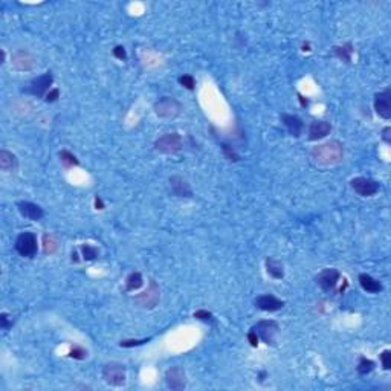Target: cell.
<instances>
[{
    "instance_id": "obj_1",
    "label": "cell",
    "mask_w": 391,
    "mask_h": 391,
    "mask_svg": "<svg viewBox=\"0 0 391 391\" xmlns=\"http://www.w3.org/2000/svg\"><path fill=\"white\" fill-rule=\"evenodd\" d=\"M310 156L319 165H335L344 157V147L339 141H327L313 147Z\"/></svg>"
},
{
    "instance_id": "obj_2",
    "label": "cell",
    "mask_w": 391,
    "mask_h": 391,
    "mask_svg": "<svg viewBox=\"0 0 391 391\" xmlns=\"http://www.w3.org/2000/svg\"><path fill=\"white\" fill-rule=\"evenodd\" d=\"M153 110L155 113L157 115L159 118H176L180 115L182 112V106H180V102L175 98H171V97H162V98H159L155 104H153Z\"/></svg>"
},
{
    "instance_id": "obj_3",
    "label": "cell",
    "mask_w": 391,
    "mask_h": 391,
    "mask_svg": "<svg viewBox=\"0 0 391 391\" xmlns=\"http://www.w3.org/2000/svg\"><path fill=\"white\" fill-rule=\"evenodd\" d=\"M125 369L122 364L118 362H110L106 364L102 369V379L104 382L110 387H122L125 384Z\"/></svg>"
},
{
    "instance_id": "obj_4",
    "label": "cell",
    "mask_w": 391,
    "mask_h": 391,
    "mask_svg": "<svg viewBox=\"0 0 391 391\" xmlns=\"http://www.w3.org/2000/svg\"><path fill=\"white\" fill-rule=\"evenodd\" d=\"M39 243H37V237L34 233H21L17 240H16V251L21 257H28L32 258L37 254Z\"/></svg>"
},
{
    "instance_id": "obj_5",
    "label": "cell",
    "mask_w": 391,
    "mask_h": 391,
    "mask_svg": "<svg viewBox=\"0 0 391 391\" xmlns=\"http://www.w3.org/2000/svg\"><path fill=\"white\" fill-rule=\"evenodd\" d=\"M155 148L159 153L173 155L182 148V137L179 133H165L155 142Z\"/></svg>"
},
{
    "instance_id": "obj_6",
    "label": "cell",
    "mask_w": 391,
    "mask_h": 391,
    "mask_svg": "<svg viewBox=\"0 0 391 391\" xmlns=\"http://www.w3.org/2000/svg\"><path fill=\"white\" fill-rule=\"evenodd\" d=\"M159 298H160L159 286L156 284L155 280H150V284H148L147 291L135 296V303L142 309H153L157 306Z\"/></svg>"
},
{
    "instance_id": "obj_7",
    "label": "cell",
    "mask_w": 391,
    "mask_h": 391,
    "mask_svg": "<svg viewBox=\"0 0 391 391\" xmlns=\"http://www.w3.org/2000/svg\"><path fill=\"white\" fill-rule=\"evenodd\" d=\"M52 83H54L52 74L46 72V74H43V75H40L37 78H34L32 81L29 83V87L26 89V92H28V94H32V95L39 97V98L46 97V95H48L46 92H49Z\"/></svg>"
},
{
    "instance_id": "obj_8",
    "label": "cell",
    "mask_w": 391,
    "mask_h": 391,
    "mask_svg": "<svg viewBox=\"0 0 391 391\" xmlns=\"http://www.w3.org/2000/svg\"><path fill=\"white\" fill-rule=\"evenodd\" d=\"M350 185L362 197H371L379 191V183L370 177H354Z\"/></svg>"
},
{
    "instance_id": "obj_9",
    "label": "cell",
    "mask_w": 391,
    "mask_h": 391,
    "mask_svg": "<svg viewBox=\"0 0 391 391\" xmlns=\"http://www.w3.org/2000/svg\"><path fill=\"white\" fill-rule=\"evenodd\" d=\"M252 330L257 333L258 338L263 339V342H266L269 346V344L275 342V336H277L280 327L275 321H260L257 326L252 327Z\"/></svg>"
},
{
    "instance_id": "obj_10",
    "label": "cell",
    "mask_w": 391,
    "mask_h": 391,
    "mask_svg": "<svg viewBox=\"0 0 391 391\" xmlns=\"http://www.w3.org/2000/svg\"><path fill=\"white\" fill-rule=\"evenodd\" d=\"M165 382L170 390L182 391L187 387V374L182 367H171L165 373Z\"/></svg>"
},
{
    "instance_id": "obj_11",
    "label": "cell",
    "mask_w": 391,
    "mask_h": 391,
    "mask_svg": "<svg viewBox=\"0 0 391 391\" xmlns=\"http://www.w3.org/2000/svg\"><path fill=\"white\" fill-rule=\"evenodd\" d=\"M374 110L381 118L390 119L391 118V92L385 89L374 95Z\"/></svg>"
},
{
    "instance_id": "obj_12",
    "label": "cell",
    "mask_w": 391,
    "mask_h": 391,
    "mask_svg": "<svg viewBox=\"0 0 391 391\" xmlns=\"http://www.w3.org/2000/svg\"><path fill=\"white\" fill-rule=\"evenodd\" d=\"M339 277H341V275H339V272L336 269L329 268V269H324L323 272L318 275V277H316V283L319 284L321 289L329 292L332 289H335V286L339 281Z\"/></svg>"
},
{
    "instance_id": "obj_13",
    "label": "cell",
    "mask_w": 391,
    "mask_h": 391,
    "mask_svg": "<svg viewBox=\"0 0 391 391\" xmlns=\"http://www.w3.org/2000/svg\"><path fill=\"white\" fill-rule=\"evenodd\" d=\"M17 208H19V211H20V214L23 217H26V218L34 220V222L41 220V218L44 217V211H43L41 206L32 203V202H19Z\"/></svg>"
},
{
    "instance_id": "obj_14",
    "label": "cell",
    "mask_w": 391,
    "mask_h": 391,
    "mask_svg": "<svg viewBox=\"0 0 391 391\" xmlns=\"http://www.w3.org/2000/svg\"><path fill=\"white\" fill-rule=\"evenodd\" d=\"M255 306L260 309V310H264V312H277L280 310L284 303L281 300H278L277 296L274 295H260L255 298Z\"/></svg>"
},
{
    "instance_id": "obj_15",
    "label": "cell",
    "mask_w": 391,
    "mask_h": 391,
    "mask_svg": "<svg viewBox=\"0 0 391 391\" xmlns=\"http://www.w3.org/2000/svg\"><path fill=\"white\" fill-rule=\"evenodd\" d=\"M13 67L17 71H31L36 64V59L28 51H19L13 55Z\"/></svg>"
},
{
    "instance_id": "obj_16",
    "label": "cell",
    "mask_w": 391,
    "mask_h": 391,
    "mask_svg": "<svg viewBox=\"0 0 391 391\" xmlns=\"http://www.w3.org/2000/svg\"><path fill=\"white\" fill-rule=\"evenodd\" d=\"M170 187H171L173 194L177 196V197H191L193 196L190 183L180 176H171L170 177Z\"/></svg>"
},
{
    "instance_id": "obj_17",
    "label": "cell",
    "mask_w": 391,
    "mask_h": 391,
    "mask_svg": "<svg viewBox=\"0 0 391 391\" xmlns=\"http://www.w3.org/2000/svg\"><path fill=\"white\" fill-rule=\"evenodd\" d=\"M332 132V125L327 121H313L309 127V139L318 141Z\"/></svg>"
},
{
    "instance_id": "obj_18",
    "label": "cell",
    "mask_w": 391,
    "mask_h": 391,
    "mask_svg": "<svg viewBox=\"0 0 391 391\" xmlns=\"http://www.w3.org/2000/svg\"><path fill=\"white\" fill-rule=\"evenodd\" d=\"M281 121H283V124L286 125V129L289 130V133L292 136L298 137V136L301 135V132L304 129V124H303L301 118L295 117V115H286V113H283L281 115Z\"/></svg>"
},
{
    "instance_id": "obj_19",
    "label": "cell",
    "mask_w": 391,
    "mask_h": 391,
    "mask_svg": "<svg viewBox=\"0 0 391 391\" xmlns=\"http://www.w3.org/2000/svg\"><path fill=\"white\" fill-rule=\"evenodd\" d=\"M359 283L362 286V289L367 291V292H370V293H379L384 289L381 283H379L377 280H374L371 275H367V274H361L359 275Z\"/></svg>"
},
{
    "instance_id": "obj_20",
    "label": "cell",
    "mask_w": 391,
    "mask_h": 391,
    "mask_svg": "<svg viewBox=\"0 0 391 391\" xmlns=\"http://www.w3.org/2000/svg\"><path fill=\"white\" fill-rule=\"evenodd\" d=\"M266 271H268V274L271 275V277L275 278V280H281L284 277L283 264L278 260H275V258H268L266 260Z\"/></svg>"
},
{
    "instance_id": "obj_21",
    "label": "cell",
    "mask_w": 391,
    "mask_h": 391,
    "mask_svg": "<svg viewBox=\"0 0 391 391\" xmlns=\"http://www.w3.org/2000/svg\"><path fill=\"white\" fill-rule=\"evenodd\" d=\"M17 167V157L11 152L2 150L0 152V168L3 171H11Z\"/></svg>"
},
{
    "instance_id": "obj_22",
    "label": "cell",
    "mask_w": 391,
    "mask_h": 391,
    "mask_svg": "<svg viewBox=\"0 0 391 391\" xmlns=\"http://www.w3.org/2000/svg\"><path fill=\"white\" fill-rule=\"evenodd\" d=\"M142 284H144V280H142L141 272H132L127 277V280H125V289L129 292H133L139 289V287H142Z\"/></svg>"
},
{
    "instance_id": "obj_23",
    "label": "cell",
    "mask_w": 391,
    "mask_h": 391,
    "mask_svg": "<svg viewBox=\"0 0 391 391\" xmlns=\"http://www.w3.org/2000/svg\"><path fill=\"white\" fill-rule=\"evenodd\" d=\"M352 52H353V46L350 43L344 44V46H335L333 48V54H335L339 60L350 63L352 61Z\"/></svg>"
},
{
    "instance_id": "obj_24",
    "label": "cell",
    "mask_w": 391,
    "mask_h": 391,
    "mask_svg": "<svg viewBox=\"0 0 391 391\" xmlns=\"http://www.w3.org/2000/svg\"><path fill=\"white\" fill-rule=\"evenodd\" d=\"M59 249V240H57L52 234H44L43 235V251L44 254H54Z\"/></svg>"
},
{
    "instance_id": "obj_25",
    "label": "cell",
    "mask_w": 391,
    "mask_h": 391,
    "mask_svg": "<svg viewBox=\"0 0 391 391\" xmlns=\"http://www.w3.org/2000/svg\"><path fill=\"white\" fill-rule=\"evenodd\" d=\"M60 159H61V162H63L64 167H77V165H79V160L67 150H61L60 152Z\"/></svg>"
},
{
    "instance_id": "obj_26",
    "label": "cell",
    "mask_w": 391,
    "mask_h": 391,
    "mask_svg": "<svg viewBox=\"0 0 391 391\" xmlns=\"http://www.w3.org/2000/svg\"><path fill=\"white\" fill-rule=\"evenodd\" d=\"M79 251H81V255L86 261H92V260H95L98 257V249L95 246H90V245H81V248H79Z\"/></svg>"
},
{
    "instance_id": "obj_27",
    "label": "cell",
    "mask_w": 391,
    "mask_h": 391,
    "mask_svg": "<svg viewBox=\"0 0 391 391\" xmlns=\"http://www.w3.org/2000/svg\"><path fill=\"white\" fill-rule=\"evenodd\" d=\"M374 369V362L371 359H367V358H362L359 359V364H358V373L359 374H369L371 373Z\"/></svg>"
},
{
    "instance_id": "obj_28",
    "label": "cell",
    "mask_w": 391,
    "mask_h": 391,
    "mask_svg": "<svg viewBox=\"0 0 391 391\" xmlns=\"http://www.w3.org/2000/svg\"><path fill=\"white\" fill-rule=\"evenodd\" d=\"M222 150L225 153V156L228 157V160H231V162H237L238 160V155L235 153V150L228 144H222Z\"/></svg>"
},
{
    "instance_id": "obj_29",
    "label": "cell",
    "mask_w": 391,
    "mask_h": 391,
    "mask_svg": "<svg viewBox=\"0 0 391 391\" xmlns=\"http://www.w3.org/2000/svg\"><path fill=\"white\" fill-rule=\"evenodd\" d=\"M179 83H180V86H183V87L188 89V90H194V87H196V81H194V78L191 75H183V77H180L179 78Z\"/></svg>"
},
{
    "instance_id": "obj_30",
    "label": "cell",
    "mask_w": 391,
    "mask_h": 391,
    "mask_svg": "<svg viewBox=\"0 0 391 391\" xmlns=\"http://www.w3.org/2000/svg\"><path fill=\"white\" fill-rule=\"evenodd\" d=\"M194 318L196 319H200V321H205V323H210V321L214 319L213 313L208 312V310H197V312H194Z\"/></svg>"
},
{
    "instance_id": "obj_31",
    "label": "cell",
    "mask_w": 391,
    "mask_h": 391,
    "mask_svg": "<svg viewBox=\"0 0 391 391\" xmlns=\"http://www.w3.org/2000/svg\"><path fill=\"white\" fill-rule=\"evenodd\" d=\"M69 356H71V358H74V359H84L86 356H87V352H86L83 347L75 346V347L71 350V353H69Z\"/></svg>"
},
{
    "instance_id": "obj_32",
    "label": "cell",
    "mask_w": 391,
    "mask_h": 391,
    "mask_svg": "<svg viewBox=\"0 0 391 391\" xmlns=\"http://www.w3.org/2000/svg\"><path fill=\"white\" fill-rule=\"evenodd\" d=\"M150 339H125V341H121L119 346L121 347H137V346H142V344L148 342Z\"/></svg>"
},
{
    "instance_id": "obj_33",
    "label": "cell",
    "mask_w": 391,
    "mask_h": 391,
    "mask_svg": "<svg viewBox=\"0 0 391 391\" xmlns=\"http://www.w3.org/2000/svg\"><path fill=\"white\" fill-rule=\"evenodd\" d=\"M381 362L384 370H390L391 369V352L390 350H384L381 354Z\"/></svg>"
},
{
    "instance_id": "obj_34",
    "label": "cell",
    "mask_w": 391,
    "mask_h": 391,
    "mask_svg": "<svg viewBox=\"0 0 391 391\" xmlns=\"http://www.w3.org/2000/svg\"><path fill=\"white\" fill-rule=\"evenodd\" d=\"M113 55L117 57L118 60H127V52H125L124 46H117V48L113 49Z\"/></svg>"
},
{
    "instance_id": "obj_35",
    "label": "cell",
    "mask_w": 391,
    "mask_h": 391,
    "mask_svg": "<svg viewBox=\"0 0 391 391\" xmlns=\"http://www.w3.org/2000/svg\"><path fill=\"white\" fill-rule=\"evenodd\" d=\"M59 97H60V90L59 89H52V90L48 92V95L44 97V99H46V102H54V101L59 99Z\"/></svg>"
},
{
    "instance_id": "obj_36",
    "label": "cell",
    "mask_w": 391,
    "mask_h": 391,
    "mask_svg": "<svg viewBox=\"0 0 391 391\" xmlns=\"http://www.w3.org/2000/svg\"><path fill=\"white\" fill-rule=\"evenodd\" d=\"M248 341L251 342V346H252V347H257V346H258V335H257V333H255L254 330H251V332L248 333Z\"/></svg>"
},
{
    "instance_id": "obj_37",
    "label": "cell",
    "mask_w": 391,
    "mask_h": 391,
    "mask_svg": "<svg viewBox=\"0 0 391 391\" xmlns=\"http://www.w3.org/2000/svg\"><path fill=\"white\" fill-rule=\"evenodd\" d=\"M390 132H391V129H390V127H385V129L382 130V139H384L387 144H390V142H391V139H390Z\"/></svg>"
},
{
    "instance_id": "obj_38",
    "label": "cell",
    "mask_w": 391,
    "mask_h": 391,
    "mask_svg": "<svg viewBox=\"0 0 391 391\" xmlns=\"http://www.w3.org/2000/svg\"><path fill=\"white\" fill-rule=\"evenodd\" d=\"M95 206H97V210H104V203H102L101 197H95Z\"/></svg>"
},
{
    "instance_id": "obj_39",
    "label": "cell",
    "mask_w": 391,
    "mask_h": 391,
    "mask_svg": "<svg viewBox=\"0 0 391 391\" xmlns=\"http://www.w3.org/2000/svg\"><path fill=\"white\" fill-rule=\"evenodd\" d=\"M0 319H2V327H3V329H8V327H9V324H8V316H6V313H2V316H0Z\"/></svg>"
},
{
    "instance_id": "obj_40",
    "label": "cell",
    "mask_w": 391,
    "mask_h": 391,
    "mask_svg": "<svg viewBox=\"0 0 391 391\" xmlns=\"http://www.w3.org/2000/svg\"><path fill=\"white\" fill-rule=\"evenodd\" d=\"M300 101H301V104H303V106H307V99H304L301 95H300Z\"/></svg>"
}]
</instances>
